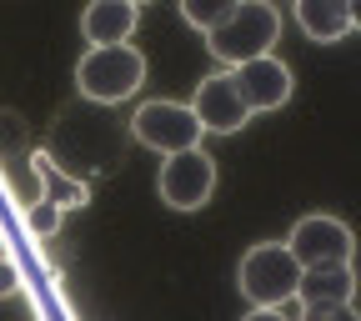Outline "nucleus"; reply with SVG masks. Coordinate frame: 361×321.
Returning a JSON list of instances; mask_svg holds the SVG:
<instances>
[{
    "mask_svg": "<svg viewBox=\"0 0 361 321\" xmlns=\"http://www.w3.org/2000/svg\"><path fill=\"white\" fill-rule=\"evenodd\" d=\"M281 40V16L271 0H241V6L226 16L216 30H206V51L221 61V66H246L256 56H271Z\"/></svg>",
    "mask_w": 361,
    "mask_h": 321,
    "instance_id": "f257e3e1",
    "label": "nucleus"
},
{
    "mask_svg": "<svg viewBox=\"0 0 361 321\" xmlns=\"http://www.w3.org/2000/svg\"><path fill=\"white\" fill-rule=\"evenodd\" d=\"M146 80V56L135 45H90L75 66V90L90 106H121Z\"/></svg>",
    "mask_w": 361,
    "mask_h": 321,
    "instance_id": "f03ea898",
    "label": "nucleus"
},
{
    "mask_svg": "<svg viewBox=\"0 0 361 321\" xmlns=\"http://www.w3.org/2000/svg\"><path fill=\"white\" fill-rule=\"evenodd\" d=\"M236 286L251 306H286L301 286V261L291 256L286 241H256L246 256H241V271H236Z\"/></svg>",
    "mask_w": 361,
    "mask_h": 321,
    "instance_id": "7ed1b4c3",
    "label": "nucleus"
},
{
    "mask_svg": "<svg viewBox=\"0 0 361 321\" xmlns=\"http://www.w3.org/2000/svg\"><path fill=\"white\" fill-rule=\"evenodd\" d=\"M126 131H130L135 146L161 151V156L191 151V146H201V135H206V126L196 121V111L186 101H146V106H135Z\"/></svg>",
    "mask_w": 361,
    "mask_h": 321,
    "instance_id": "20e7f679",
    "label": "nucleus"
},
{
    "mask_svg": "<svg viewBox=\"0 0 361 321\" xmlns=\"http://www.w3.org/2000/svg\"><path fill=\"white\" fill-rule=\"evenodd\" d=\"M286 246H291V256L301 261V271H306V266H346L351 251H356V236H351L346 221H336V216H326V211H311V216H301V221L291 226Z\"/></svg>",
    "mask_w": 361,
    "mask_h": 321,
    "instance_id": "39448f33",
    "label": "nucleus"
},
{
    "mask_svg": "<svg viewBox=\"0 0 361 321\" xmlns=\"http://www.w3.org/2000/svg\"><path fill=\"white\" fill-rule=\"evenodd\" d=\"M211 191H216V161H211L201 146L166 156V166H161V201H166V206H176V211H201V206L211 201Z\"/></svg>",
    "mask_w": 361,
    "mask_h": 321,
    "instance_id": "423d86ee",
    "label": "nucleus"
},
{
    "mask_svg": "<svg viewBox=\"0 0 361 321\" xmlns=\"http://www.w3.org/2000/svg\"><path fill=\"white\" fill-rule=\"evenodd\" d=\"M191 111H196V121H201L206 131H216V135H231V131H241V126L251 121V106L241 101V85H236L231 71L206 75V80L196 85V96H191Z\"/></svg>",
    "mask_w": 361,
    "mask_h": 321,
    "instance_id": "0eeeda50",
    "label": "nucleus"
},
{
    "mask_svg": "<svg viewBox=\"0 0 361 321\" xmlns=\"http://www.w3.org/2000/svg\"><path fill=\"white\" fill-rule=\"evenodd\" d=\"M231 75H236L241 101H246L251 111H281V106L291 101V71H286V61H276V56H256V61L236 66Z\"/></svg>",
    "mask_w": 361,
    "mask_h": 321,
    "instance_id": "6e6552de",
    "label": "nucleus"
},
{
    "mask_svg": "<svg viewBox=\"0 0 361 321\" xmlns=\"http://www.w3.org/2000/svg\"><path fill=\"white\" fill-rule=\"evenodd\" d=\"M135 20H141V6L130 0H90L80 11V30L90 45H126L135 35Z\"/></svg>",
    "mask_w": 361,
    "mask_h": 321,
    "instance_id": "1a4fd4ad",
    "label": "nucleus"
},
{
    "mask_svg": "<svg viewBox=\"0 0 361 321\" xmlns=\"http://www.w3.org/2000/svg\"><path fill=\"white\" fill-rule=\"evenodd\" d=\"M296 20L311 40L331 45L351 30V0H296Z\"/></svg>",
    "mask_w": 361,
    "mask_h": 321,
    "instance_id": "9d476101",
    "label": "nucleus"
},
{
    "mask_svg": "<svg viewBox=\"0 0 361 321\" xmlns=\"http://www.w3.org/2000/svg\"><path fill=\"white\" fill-rule=\"evenodd\" d=\"M301 306H322V301H351L356 296V277H351V261L346 266H306L301 271V286H296Z\"/></svg>",
    "mask_w": 361,
    "mask_h": 321,
    "instance_id": "9b49d317",
    "label": "nucleus"
},
{
    "mask_svg": "<svg viewBox=\"0 0 361 321\" xmlns=\"http://www.w3.org/2000/svg\"><path fill=\"white\" fill-rule=\"evenodd\" d=\"M6 186H11V196H16L20 211L40 206V201H45V166H40V156L11 161V166H6Z\"/></svg>",
    "mask_w": 361,
    "mask_h": 321,
    "instance_id": "f8f14e48",
    "label": "nucleus"
},
{
    "mask_svg": "<svg viewBox=\"0 0 361 321\" xmlns=\"http://www.w3.org/2000/svg\"><path fill=\"white\" fill-rule=\"evenodd\" d=\"M241 0H180V16H186V25H196V30H216Z\"/></svg>",
    "mask_w": 361,
    "mask_h": 321,
    "instance_id": "ddd939ff",
    "label": "nucleus"
},
{
    "mask_svg": "<svg viewBox=\"0 0 361 321\" xmlns=\"http://www.w3.org/2000/svg\"><path fill=\"white\" fill-rule=\"evenodd\" d=\"M61 216H66V201H51V196H45L40 206H30V211H20L25 231H30V236H40V241H51V236L61 231Z\"/></svg>",
    "mask_w": 361,
    "mask_h": 321,
    "instance_id": "4468645a",
    "label": "nucleus"
},
{
    "mask_svg": "<svg viewBox=\"0 0 361 321\" xmlns=\"http://www.w3.org/2000/svg\"><path fill=\"white\" fill-rule=\"evenodd\" d=\"M0 156H30L25 151V121L16 116V111H0Z\"/></svg>",
    "mask_w": 361,
    "mask_h": 321,
    "instance_id": "2eb2a0df",
    "label": "nucleus"
},
{
    "mask_svg": "<svg viewBox=\"0 0 361 321\" xmlns=\"http://www.w3.org/2000/svg\"><path fill=\"white\" fill-rule=\"evenodd\" d=\"M296 321H361L351 311V301H322V306H301Z\"/></svg>",
    "mask_w": 361,
    "mask_h": 321,
    "instance_id": "dca6fc26",
    "label": "nucleus"
},
{
    "mask_svg": "<svg viewBox=\"0 0 361 321\" xmlns=\"http://www.w3.org/2000/svg\"><path fill=\"white\" fill-rule=\"evenodd\" d=\"M20 291V266L11 256H0V296H16Z\"/></svg>",
    "mask_w": 361,
    "mask_h": 321,
    "instance_id": "f3484780",
    "label": "nucleus"
},
{
    "mask_svg": "<svg viewBox=\"0 0 361 321\" xmlns=\"http://www.w3.org/2000/svg\"><path fill=\"white\" fill-rule=\"evenodd\" d=\"M241 321H296V316H286V306H251Z\"/></svg>",
    "mask_w": 361,
    "mask_h": 321,
    "instance_id": "a211bd4d",
    "label": "nucleus"
},
{
    "mask_svg": "<svg viewBox=\"0 0 361 321\" xmlns=\"http://www.w3.org/2000/svg\"><path fill=\"white\" fill-rule=\"evenodd\" d=\"M351 30H361V0H351Z\"/></svg>",
    "mask_w": 361,
    "mask_h": 321,
    "instance_id": "6ab92c4d",
    "label": "nucleus"
},
{
    "mask_svg": "<svg viewBox=\"0 0 361 321\" xmlns=\"http://www.w3.org/2000/svg\"><path fill=\"white\" fill-rule=\"evenodd\" d=\"M130 6H146V0H130Z\"/></svg>",
    "mask_w": 361,
    "mask_h": 321,
    "instance_id": "aec40b11",
    "label": "nucleus"
}]
</instances>
